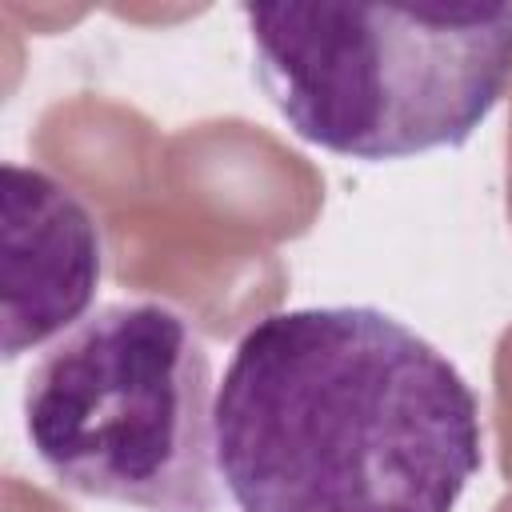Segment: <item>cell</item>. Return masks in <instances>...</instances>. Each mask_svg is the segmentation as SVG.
<instances>
[{"instance_id":"7a4b0ae2","label":"cell","mask_w":512,"mask_h":512,"mask_svg":"<svg viewBox=\"0 0 512 512\" xmlns=\"http://www.w3.org/2000/svg\"><path fill=\"white\" fill-rule=\"evenodd\" d=\"M288 128L348 160L460 148L512 88V4H244Z\"/></svg>"},{"instance_id":"3957f363","label":"cell","mask_w":512,"mask_h":512,"mask_svg":"<svg viewBox=\"0 0 512 512\" xmlns=\"http://www.w3.org/2000/svg\"><path fill=\"white\" fill-rule=\"evenodd\" d=\"M212 360L164 300H116L68 328L24 384L36 460L76 496L216 512Z\"/></svg>"},{"instance_id":"6da1fadb","label":"cell","mask_w":512,"mask_h":512,"mask_svg":"<svg viewBox=\"0 0 512 512\" xmlns=\"http://www.w3.org/2000/svg\"><path fill=\"white\" fill-rule=\"evenodd\" d=\"M212 440L236 512H452L484 464L464 372L368 304L260 316L216 388Z\"/></svg>"},{"instance_id":"277c9868","label":"cell","mask_w":512,"mask_h":512,"mask_svg":"<svg viewBox=\"0 0 512 512\" xmlns=\"http://www.w3.org/2000/svg\"><path fill=\"white\" fill-rule=\"evenodd\" d=\"M4 360L76 328L104 276L92 208L52 172L4 160Z\"/></svg>"}]
</instances>
